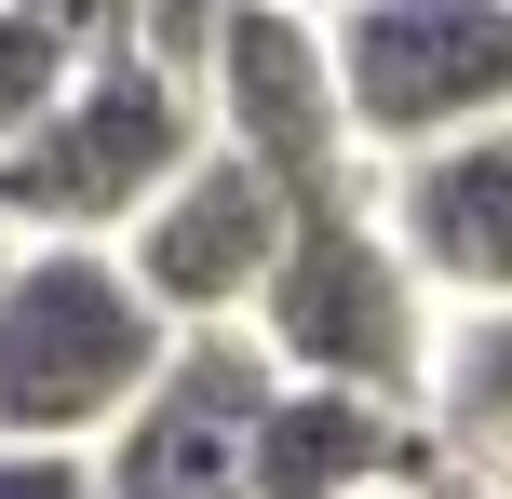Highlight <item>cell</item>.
<instances>
[{
  "instance_id": "1",
  "label": "cell",
  "mask_w": 512,
  "mask_h": 499,
  "mask_svg": "<svg viewBox=\"0 0 512 499\" xmlns=\"http://www.w3.org/2000/svg\"><path fill=\"white\" fill-rule=\"evenodd\" d=\"M203 54H216V14H95L81 81L41 108L27 149H0V230L14 243H108L122 257L162 216V189L216 149Z\"/></svg>"
},
{
  "instance_id": "2",
  "label": "cell",
  "mask_w": 512,
  "mask_h": 499,
  "mask_svg": "<svg viewBox=\"0 0 512 499\" xmlns=\"http://www.w3.org/2000/svg\"><path fill=\"white\" fill-rule=\"evenodd\" d=\"M176 365V324L149 311L108 243H27L0 270V446H81L95 459Z\"/></svg>"
},
{
  "instance_id": "3",
  "label": "cell",
  "mask_w": 512,
  "mask_h": 499,
  "mask_svg": "<svg viewBox=\"0 0 512 499\" xmlns=\"http://www.w3.org/2000/svg\"><path fill=\"white\" fill-rule=\"evenodd\" d=\"M256 351H270L283 378H310V392H364V405H405V419H418L432 351H445V311H432V284L405 270L378 189L297 216L270 297H256Z\"/></svg>"
},
{
  "instance_id": "4",
  "label": "cell",
  "mask_w": 512,
  "mask_h": 499,
  "mask_svg": "<svg viewBox=\"0 0 512 499\" xmlns=\"http://www.w3.org/2000/svg\"><path fill=\"white\" fill-rule=\"evenodd\" d=\"M337 27V95H351V149L432 162L472 135H512V0H364Z\"/></svg>"
},
{
  "instance_id": "5",
  "label": "cell",
  "mask_w": 512,
  "mask_h": 499,
  "mask_svg": "<svg viewBox=\"0 0 512 499\" xmlns=\"http://www.w3.org/2000/svg\"><path fill=\"white\" fill-rule=\"evenodd\" d=\"M203 108H216V149H243L297 216L378 189V162L351 149V95H337V27H324V14H270V0L216 14Z\"/></svg>"
},
{
  "instance_id": "6",
  "label": "cell",
  "mask_w": 512,
  "mask_h": 499,
  "mask_svg": "<svg viewBox=\"0 0 512 499\" xmlns=\"http://www.w3.org/2000/svg\"><path fill=\"white\" fill-rule=\"evenodd\" d=\"M283 405V365L256 351V324L230 338H176L162 392L95 446L108 499H256V419Z\"/></svg>"
},
{
  "instance_id": "7",
  "label": "cell",
  "mask_w": 512,
  "mask_h": 499,
  "mask_svg": "<svg viewBox=\"0 0 512 499\" xmlns=\"http://www.w3.org/2000/svg\"><path fill=\"white\" fill-rule=\"evenodd\" d=\"M283 243H297V203H283L243 149H203L176 189H162V216L122 243V270L149 284V311L176 324V338H230V324H256Z\"/></svg>"
},
{
  "instance_id": "8",
  "label": "cell",
  "mask_w": 512,
  "mask_h": 499,
  "mask_svg": "<svg viewBox=\"0 0 512 499\" xmlns=\"http://www.w3.org/2000/svg\"><path fill=\"white\" fill-rule=\"evenodd\" d=\"M378 216H391V243H405V270L445 297V324L459 311H512V135L391 162Z\"/></svg>"
},
{
  "instance_id": "9",
  "label": "cell",
  "mask_w": 512,
  "mask_h": 499,
  "mask_svg": "<svg viewBox=\"0 0 512 499\" xmlns=\"http://www.w3.org/2000/svg\"><path fill=\"white\" fill-rule=\"evenodd\" d=\"M405 473H432V446H418L405 405L283 378V405L256 419V499H378V486H405Z\"/></svg>"
},
{
  "instance_id": "10",
  "label": "cell",
  "mask_w": 512,
  "mask_h": 499,
  "mask_svg": "<svg viewBox=\"0 0 512 499\" xmlns=\"http://www.w3.org/2000/svg\"><path fill=\"white\" fill-rule=\"evenodd\" d=\"M418 446L445 499H512V311H459L418 392Z\"/></svg>"
},
{
  "instance_id": "11",
  "label": "cell",
  "mask_w": 512,
  "mask_h": 499,
  "mask_svg": "<svg viewBox=\"0 0 512 499\" xmlns=\"http://www.w3.org/2000/svg\"><path fill=\"white\" fill-rule=\"evenodd\" d=\"M81 54H95V14H27V0H0V149L41 135V108L81 81Z\"/></svg>"
},
{
  "instance_id": "12",
  "label": "cell",
  "mask_w": 512,
  "mask_h": 499,
  "mask_svg": "<svg viewBox=\"0 0 512 499\" xmlns=\"http://www.w3.org/2000/svg\"><path fill=\"white\" fill-rule=\"evenodd\" d=\"M0 499H108V473L81 446H0Z\"/></svg>"
},
{
  "instance_id": "13",
  "label": "cell",
  "mask_w": 512,
  "mask_h": 499,
  "mask_svg": "<svg viewBox=\"0 0 512 499\" xmlns=\"http://www.w3.org/2000/svg\"><path fill=\"white\" fill-rule=\"evenodd\" d=\"M378 499H445V486H432V473H405V486H378Z\"/></svg>"
},
{
  "instance_id": "14",
  "label": "cell",
  "mask_w": 512,
  "mask_h": 499,
  "mask_svg": "<svg viewBox=\"0 0 512 499\" xmlns=\"http://www.w3.org/2000/svg\"><path fill=\"white\" fill-rule=\"evenodd\" d=\"M14 257H27V243H14V230H0V270H14Z\"/></svg>"
}]
</instances>
